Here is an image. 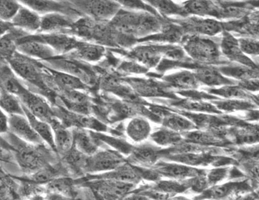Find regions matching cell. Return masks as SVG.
I'll return each instance as SVG.
<instances>
[{"label":"cell","instance_id":"1","mask_svg":"<svg viewBox=\"0 0 259 200\" xmlns=\"http://www.w3.org/2000/svg\"><path fill=\"white\" fill-rule=\"evenodd\" d=\"M3 138L14 149V158L22 175L35 173L50 164H56L60 157L46 144H34L20 139L13 134H3Z\"/></svg>","mask_w":259,"mask_h":200},{"label":"cell","instance_id":"2","mask_svg":"<svg viewBox=\"0 0 259 200\" xmlns=\"http://www.w3.org/2000/svg\"><path fill=\"white\" fill-rule=\"evenodd\" d=\"M7 64L26 87H32L30 90L42 95L52 105L55 104L56 94L49 87L47 71L40 61L16 52L8 60Z\"/></svg>","mask_w":259,"mask_h":200},{"label":"cell","instance_id":"3","mask_svg":"<svg viewBox=\"0 0 259 200\" xmlns=\"http://www.w3.org/2000/svg\"><path fill=\"white\" fill-rule=\"evenodd\" d=\"M40 62L45 67L79 78L88 87L93 85L96 81L93 69L82 61L67 56H57L52 59Z\"/></svg>","mask_w":259,"mask_h":200},{"label":"cell","instance_id":"4","mask_svg":"<svg viewBox=\"0 0 259 200\" xmlns=\"http://www.w3.org/2000/svg\"><path fill=\"white\" fill-rule=\"evenodd\" d=\"M72 7L81 16L87 15L89 18L98 22H108L121 9L118 2L113 1H69Z\"/></svg>","mask_w":259,"mask_h":200},{"label":"cell","instance_id":"5","mask_svg":"<svg viewBox=\"0 0 259 200\" xmlns=\"http://www.w3.org/2000/svg\"><path fill=\"white\" fill-rule=\"evenodd\" d=\"M79 187H87L103 200H123L135 190V184L109 179L84 181Z\"/></svg>","mask_w":259,"mask_h":200},{"label":"cell","instance_id":"6","mask_svg":"<svg viewBox=\"0 0 259 200\" xmlns=\"http://www.w3.org/2000/svg\"><path fill=\"white\" fill-rule=\"evenodd\" d=\"M127 163L124 155L112 149H99L96 153L86 158L84 173L96 175L110 172Z\"/></svg>","mask_w":259,"mask_h":200},{"label":"cell","instance_id":"7","mask_svg":"<svg viewBox=\"0 0 259 200\" xmlns=\"http://www.w3.org/2000/svg\"><path fill=\"white\" fill-rule=\"evenodd\" d=\"M184 49L194 60L200 62L213 63L220 58V47L208 38L193 35L184 42Z\"/></svg>","mask_w":259,"mask_h":200},{"label":"cell","instance_id":"8","mask_svg":"<svg viewBox=\"0 0 259 200\" xmlns=\"http://www.w3.org/2000/svg\"><path fill=\"white\" fill-rule=\"evenodd\" d=\"M16 51L18 53L38 61H46L57 57L49 46L35 38L34 34H29L18 38Z\"/></svg>","mask_w":259,"mask_h":200},{"label":"cell","instance_id":"9","mask_svg":"<svg viewBox=\"0 0 259 200\" xmlns=\"http://www.w3.org/2000/svg\"><path fill=\"white\" fill-rule=\"evenodd\" d=\"M37 39L51 47L57 56H65L70 53L78 45L81 40L67 33L34 34Z\"/></svg>","mask_w":259,"mask_h":200},{"label":"cell","instance_id":"10","mask_svg":"<svg viewBox=\"0 0 259 200\" xmlns=\"http://www.w3.org/2000/svg\"><path fill=\"white\" fill-rule=\"evenodd\" d=\"M79 17L64 15L61 13H52L41 16V24L38 33H67L70 34L74 24Z\"/></svg>","mask_w":259,"mask_h":200},{"label":"cell","instance_id":"11","mask_svg":"<svg viewBox=\"0 0 259 200\" xmlns=\"http://www.w3.org/2000/svg\"><path fill=\"white\" fill-rule=\"evenodd\" d=\"M23 6L29 8L38 15L61 13L64 15L79 17L81 15L75 10L69 1H41V0H22L19 1Z\"/></svg>","mask_w":259,"mask_h":200},{"label":"cell","instance_id":"12","mask_svg":"<svg viewBox=\"0 0 259 200\" xmlns=\"http://www.w3.org/2000/svg\"><path fill=\"white\" fill-rule=\"evenodd\" d=\"M8 125L9 133L26 142L34 144L45 143L39 135L34 131L25 115H10L8 118Z\"/></svg>","mask_w":259,"mask_h":200},{"label":"cell","instance_id":"13","mask_svg":"<svg viewBox=\"0 0 259 200\" xmlns=\"http://www.w3.org/2000/svg\"><path fill=\"white\" fill-rule=\"evenodd\" d=\"M153 171L159 176L172 178L174 180L190 179L197 176L206 175V172L199 170L190 166L185 164H166V163H158L154 166Z\"/></svg>","mask_w":259,"mask_h":200},{"label":"cell","instance_id":"14","mask_svg":"<svg viewBox=\"0 0 259 200\" xmlns=\"http://www.w3.org/2000/svg\"><path fill=\"white\" fill-rule=\"evenodd\" d=\"M169 46L139 45L129 52L130 58L146 67H154L159 63Z\"/></svg>","mask_w":259,"mask_h":200},{"label":"cell","instance_id":"15","mask_svg":"<svg viewBox=\"0 0 259 200\" xmlns=\"http://www.w3.org/2000/svg\"><path fill=\"white\" fill-rule=\"evenodd\" d=\"M49 124L53 131L56 153L61 158L73 147L72 130L64 126L56 117Z\"/></svg>","mask_w":259,"mask_h":200},{"label":"cell","instance_id":"16","mask_svg":"<svg viewBox=\"0 0 259 200\" xmlns=\"http://www.w3.org/2000/svg\"><path fill=\"white\" fill-rule=\"evenodd\" d=\"M11 23L15 28L24 30L29 34H36L40 28L41 15L21 5Z\"/></svg>","mask_w":259,"mask_h":200},{"label":"cell","instance_id":"17","mask_svg":"<svg viewBox=\"0 0 259 200\" xmlns=\"http://www.w3.org/2000/svg\"><path fill=\"white\" fill-rule=\"evenodd\" d=\"M250 187L246 182H229L223 184H217L206 189L200 196L196 197V200L225 199L231 195L239 192L249 190Z\"/></svg>","mask_w":259,"mask_h":200},{"label":"cell","instance_id":"18","mask_svg":"<svg viewBox=\"0 0 259 200\" xmlns=\"http://www.w3.org/2000/svg\"><path fill=\"white\" fill-rule=\"evenodd\" d=\"M106 49L101 44L81 41L75 49L65 56L84 63H96L104 57Z\"/></svg>","mask_w":259,"mask_h":200},{"label":"cell","instance_id":"19","mask_svg":"<svg viewBox=\"0 0 259 200\" xmlns=\"http://www.w3.org/2000/svg\"><path fill=\"white\" fill-rule=\"evenodd\" d=\"M73 134V147L87 157L92 156L103 145L92 135L90 130L72 129Z\"/></svg>","mask_w":259,"mask_h":200},{"label":"cell","instance_id":"20","mask_svg":"<svg viewBox=\"0 0 259 200\" xmlns=\"http://www.w3.org/2000/svg\"><path fill=\"white\" fill-rule=\"evenodd\" d=\"M159 152L153 146L141 144L133 147L132 152L127 156V162L139 167L152 166L156 162Z\"/></svg>","mask_w":259,"mask_h":200},{"label":"cell","instance_id":"21","mask_svg":"<svg viewBox=\"0 0 259 200\" xmlns=\"http://www.w3.org/2000/svg\"><path fill=\"white\" fill-rule=\"evenodd\" d=\"M126 135L134 143L146 141L152 133L150 123L143 117H134L128 121L124 128Z\"/></svg>","mask_w":259,"mask_h":200},{"label":"cell","instance_id":"22","mask_svg":"<svg viewBox=\"0 0 259 200\" xmlns=\"http://www.w3.org/2000/svg\"><path fill=\"white\" fill-rule=\"evenodd\" d=\"M78 184V178L75 179L72 177H61L48 183L45 187L48 193H59L74 199L80 192Z\"/></svg>","mask_w":259,"mask_h":200},{"label":"cell","instance_id":"23","mask_svg":"<svg viewBox=\"0 0 259 200\" xmlns=\"http://www.w3.org/2000/svg\"><path fill=\"white\" fill-rule=\"evenodd\" d=\"M27 35L29 33L13 27L0 38V63H7L8 60L17 52L16 44L18 38Z\"/></svg>","mask_w":259,"mask_h":200},{"label":"cell","instance_id":"24","mask_svg":"<svg viewBox=\"0 0 259 200\" xmlns=\"http://www.w3.org/2000/svg\"><path fill=\"white\" fill-rule=\"evenodd\" d=\"M221 48L223 53L226 57H228V58H230V59L237 61L239 64H242L243 66H246V67L257 69V68H254L255 65H254L252 61H251L241 52L240 47H239L237 40H236L231 35L227 34V35H225L224 38L223 39V42H222Z\"/></svg>","mask_w":259,"mask_h":200},{"label":"cell","instance_id":"25","mask_svg":"<svg viewBox=\"0 0 259 200\" xmlns=\"http://www.w3.org/2000/svg\"><path fill=\"white\" fill-rule=\"evenodd\" d=\"M23 109H24V115L27 117L34 131L39 135L40 138L49 147H50L54 152H56L53 131L50 124L34 116L24 106H23Z\"/></svg>","mask_w":259,"mask_h":200},{"label":"cell","instance_id":"26","mask_svg":"<svg viewBox=\"0 0 259 200\" xmlns=\"http://www.w3.org/2000/svg\"><path fill=\"white\" fill-rule=\"evenodd\" d=\"M194 75L199 83L209 87H223L234 84V81L223 76L218 70L213 68H200L196 71Z\"/></svg>","mask_w":259,"mask_h":200},{"label":"cell","instance_id":"27","mask_svg":"<svg viewBox=\"0 0 259 200\" xmlns=\"http://www.w3.org/2000/svg\"><path fill=\"white\" fill-rule=\"evenodd\" d=\"M163 78L174 87L183 90H193L197 88L199 84L194 73L187 70L166 75Z\"/></svg>","mask_w":259,"mask_h":200},{"label":"cell","instance_id":"28","mask_svg":"<svg viewBox=\"0 0 259 200\" xmlns=\"http://www.w3.org/2000/svg\"><path fill=\"white\" fill-rule=\"evenodd\" d=\"M18 181L0 167V200H21Z\"/></svg>","mask_w":259,"mask_h":200},{"label":"cell","instance_id":"29","mask_svg":"<svg viewBox=\"0 0 259 200\" xmlns=\"http://www.w3.org/2000/svg\"><path fill=\"white\" fill-rule=\"evenodd\" d=\"M0 109L8 116L24 115L21 100L18 96L9 93L0 87Z\"/></svg>","mask_w":259,"mask_h":200},{"label":"cell","instance_id":"30","mask_svg":"<svg viewBox=\"0 0 259 200\" xmlns=\"http://www.w3.org/2000/svg\"><path fill=\"white\" fill-rule=\"evenodd\" d=\"M190 28L193 29L196 33L201 35H213L222 33L223 31V26L220 21L214 19H192L189 24Z\"/></svg>","mask_w":259,"mask_h":200},{"label":"cell","instance_id":"31","mask_svg":"<svg viewBox=\"0 0 259 200\" xmlns=\"http://www.w3.org/2000/svg\"><path fill=\"white\" fill-rule=\"evenodd\" d=\"M151 138L154 142L160 146L175 145L181 142L183 137L180 133L163 127L158 129L155 133H151Z\"/></svg>","mask_w":259,"mask_h":200},{"label":"cell","instance_id":"32","mask_svg":"<svg viewBox=\"0 0 259 200\" xmlns=\"http://www.w3.org/2000/svg\"><path fill=\"white\" fill-rule=\"evenodd\" d=\"M162 124L166 128L174 131L180 133V132L189 131L194 130V125L192 121H189L187 118L180 115H169L163 118Z\"/></svg>","mask_w":259,"mask_h":200},{"label":"cell","instance_id":"33","mask_svg":"<svg viewBox=\"0 0 259 200\" xmlns=\"http://www.w3.org/2000/svg\"><path fill=\"white\" fill-rule=\"evenodd\" d=\"M185 11L187 14L196 15H217V8L210 2L189 1L183 5Z\"/></svg>","mask_w":259,"mask_h":200},{"label":"cell","instance_id":"34","mask_svg":"<svg viewBox=\"0 0 259 200\" xmlns=\"http://www.w3.org/2000/svg\"><path fill=\"white\" fill-rule=\"evenodd\" d=\"M21 6L19 2L0 0V21L11 23Z\"/></svg>","mask_w":259,"mask_h":200},{"label":"cell","instance_id":"35","mask_svg":"<svg viewBox=\"0 0 259 200\" xmlns=\"http://www.w3.org/2000/svg\"><path fill=\"white\" fill-rule=\"evenodd\" d=\"M152 6L166 15H187L184 8L171 1H149Z\"/></svg>","mask_w":259,"mask_h":200},{"label":"cell","instance_id":"36","mask_svg":"<svg viewBox=\"0 0 259 200\" xmlns=\"http://www.w3.org/2000/svg\"><path fill=\"white\" fill-rule=\"evenodd\" d=\"M220 70L223 73L234 77V78H238V79L254 78L253 68L246 67V66L224 67Z\"/></svg>","mask_w":259,"mask_h":200},{"label":"cell","instance_id":"37","mask_svg":"<svg viewBox=\"0 0 259 200\" xmlns=\"http://www.w3.org/2000/svg\"><path fill=\"white\" fill-rule=\"evenodd\" d=\"M240 50L245 55H255L258 54V41L253 38H240L237 40Z\"/></svg>","mask_w":259,"mask_h":200},{"label":"cell","instance_id":"38","mask_svg":"<svg viewBox=\"0 0 259 200\" xmlns=\"http://www.w3.org/2000/svg\"><path fill=\"white\" fill-rule=\"evenodd\" d=\"M186 138L192 142L200 143V144H215L217 141H220L214 135L202 133V132H190L186 133Z\"/></svg>","mask_w":259,"mask_h":200},{"label":"cell","instance_id":"39","mask_svg":"<svg viewBox=\"0 0 259 200\" xmlns=\"http://www.w3.org/2000/svg\"><path fill=\"white\" fill-rule=\"evenodd\" d=\"M228 168H218L209 171V173L206 174V179L209 187L217 185L226 178L228 173Z\"/></svg>","mask_w":259,"mask_h":200},{"label":"cell","instance_id":"40","mask_svg":"<svg viewBox=\"0 0 259 200\" xmlns=\"http://www.w3.org/2000/svg\"><path fill=\"white\" fill-rule=\"evenodd\" d=\"M118 70L123 73L141 74L146 72V68L134 61H123L118 67Z\"/></svg>","mask_w":259,"mask_h":200},{"label":"cell","instance_id":"41","mask_svg":"<svg viewBox=\"0 0 259 200\" xmlns=\"http://www.w3.org/2000/svg\"><path fill=\"white\" fill-rule=\"evenodd\" d=\"M217 92L223 96L224 95L228 97H244L246 96V94L243 90H240L238 87H233V86H224Z\"/></svg>","mask_w":259,"mask_h":200},{"label":"cell","instance_id":"42","mask_svg":"<svg viewBox=\"0 0 259 200\" xmlns=\"http://www.w3.org/2000/svg\"><path fill=\"white\" fill-rule=\"evenodd\" d=\"M8 118H9V116L0 109V135H3V134L9 132Z\"/></svg>","mask_w":259,"mask_h":200},{"label":"cell","instance_id":"43","mask_svg":"<svg viewBox=\"0 0 259 200\" xmlns=\"http://www.w3.org/2000/svg\"><path fill=\"white\" fill-rule=\"evenodd\" d=\"M75 199V198H74ZM72 198L67 197L64 195L56 193H48L46 200H74Z\"/></svg>","mask_w":259,"mask_h":200},{"label":"cell","instance_id":"44","mask_svg":"<svg viewBox=\"0 0 259 200\" xmlns=\"http://www.w3.org/2000/svg\"><path fill=\"white\" fill-rule=\"evenodd\" d=\"M12 23L0 21V38L13 28Z\"/></svg>","mask_w":259,"mask_h":200},{"label":"cell","instance_id":"45","mask_svg":"<svg viewBox=\"0 0 259 200\" xmlns=\"http://www.w3.org/2000/svg\"><path fill=\"white\" fill-rule=\"evenodd\" d=\"M236 200H255V198H254V196H244V197H241L240 198V199H237Z\"/></svg>","mask_w":259,"mask_h":200},{"label":"cell","instance_id":"46","mask_svg":"<svg viewBox=\"0 0 259 200\" xmlns=\"http://www.w3.org/2000/svg\"><path fill=\"white\" fill-rule=\"evenodd\" d=\"M165 200H189L188 199H186V198L184 197H175L174 198V196H172V197L168 198V199H165Z\"/></svg>","mask_w":259,"mask_h":200},{"label":"cell","instance_id":"47","mask_svg":"<svg viewBox=\"0 0 259 200\" xmlns=\"http://www.w3.org/2000/svg\"><path fill=\"white\" fill-rule=\"evenodd\" d=\"M74 200H84V197H83L82 194L81 193H78V196L74 199Z\"/></svg>","mask_w":259,"mask_h":200},{"label":"cell","instance_id":"48","mask_svg":"<svg viewBox=\"0 0 259 200\" xmlns=\"http://www.w3.org/2000/svg\"><path fill=\"white\" fill-rule=\"evenodd\" d=\"M94 195H95V197H96V200H103V199H102L101 198L99 197V196H97V195L95 194V193H94Z\"/></svg>","mask_w":259,"mask_h":200},{"label":"cell","instance_id":"49","mask_svg":"<svg viewBox=\"0 0 259 200\" xmlns=\"http://www.w3.org/2000/svg\"><path fill=\"white\" fill-rule=\"evenodd\" d=\"M21 200H22V199H21Z\"/></svg>","mask_w":259,"mask_h":200},{"label":"cell","instance_id":"50","mask_svg":"<svg viewBox=\"0 0 259 200\" xmlns=\"http://www.w3.org/2000/svg\"></svg>","mask_w":259,"mask_h":200}]
</instances>
